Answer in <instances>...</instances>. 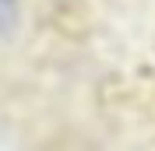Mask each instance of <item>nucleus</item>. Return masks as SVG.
Masks as SVG:
<instances>
[{"label":"nucleus","instance_id":"1","mask_svg":"<svg viewBox=\"0 0 155 151\" xmlns=\"http://www.w3.org/2000/svg\"><path fill=\"white\" fill-rule=\"evenodd\" d=\"M14 21V0H0V32Z\"/></svg>","mask_w":155,"mask_h":151}]
</instances>
